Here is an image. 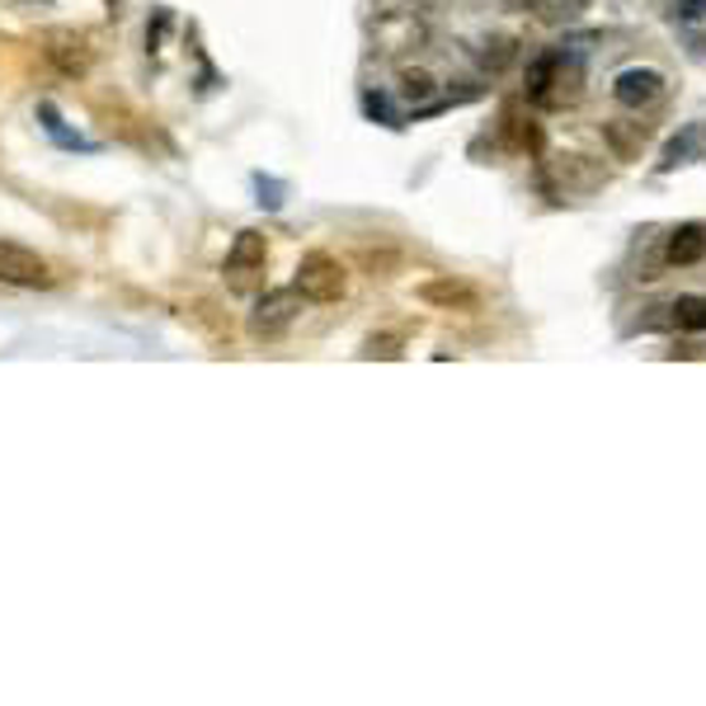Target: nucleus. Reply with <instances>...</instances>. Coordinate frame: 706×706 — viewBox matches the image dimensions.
Returning <instances> with one entry per match:
<instances>
[{"label":"nucleus","mask_w":706,"mask_h":706,"mask_svg":"<svg viewBox=\"0 0 706 706\" xmlns=\"http://www.w3.org/2000/svg\"><path fill=\"white\" fill-rule=\"evenodd\" d=\"M579 90H585V57H579V52L546 47L527 62L523 95H527V104H537V109H570Z\"/></svg>","instance_id":"obj_1"},{"label":"nucleus","mask_w":706,"mask_h":706,"mask_svg":"<svg viewBox=\"0 0 706 706\" xmlns=\"http://www.w3.org/2000/svg\"><path fill=\"white\" fill-rule=\"evenodd\" d=\"M702 122H687V128L674 137V141H668V147H664V161H660V170H674V165H687V161H693V156L702 151Z\"/></svg>","instance_id":"obj_12"},{"label":"nucleus","mask_w":706,"mask_h":706,"mask_svg":"<svg viewBox=\"0 0 706 706\" xmlns=\"http://www.w3.org/2000/svg\"><path fill=\"white\" fill-rule=\"evenodd\" d=\"M415 297L424 307H438V311H475L481 307V292L471 288V282H462V278H429V282H419L415 288Z\"/></svg>","instance_id":"obj_8"},{"label":"nucleus","mask_w":706,"mask_h":706,"mask_svg":"<svg viewBox=\"0 0 706 706\" xmlns=\"http://www.w3.org/2000/svg\"><path fill=\"white\" fill-rule=\"evenodd\" d=\"M0 282L6 288H52V264L29 250V245H14V240H0Z\"/></svg>","instance_id":"obj_5"},{"label":"nucleus","mask_w":706,"mask_h":706,"mask_svg":"<svg viewBox=\"0 0 706 706\" xmlns=\"http://www.w3.org/2000/svg\"><path fill=\"white\" fill-rule=\"evenodd\" d=\"M292 288L302 292V302L330 307V302H340V297L349 292V269H344V264L334 259V255L311 250V255H302V264H297Z\"/></svg>","instance_id":"obj_2"},{"label":"nucleus","mask_w":706,"mask_h":706,"mask_svg":"<svg viewBox=\"0 0 706 706\" xmlns=\"http://www.w3.org/2000/svg\"><path fill=\"white\" fill-rule=\"evenodd\" d=\"M359 353H363V359H400L405 340H400V334H373V340H367Z\"/></svg>","instance_id":"obj_15"},{"label":"nucleus","mask_w":706,"mask_h":706,"mask_svg":"<svg viewBox=\"0 0 706 706\" xmlns=\"http://www.w3.org/2000/svg\"><path fill=\"white\" fill-rule=\"evenodd\" d=\"M579 0H527V10H537L542 20H570Z\"/></svg>","instance_id":"obj_16"},{"label":"nucleus","mask_w":706,"mask_h":706,"mask_svg":"<svg viewBox=\"0 0 706 706\" xmlns=\"http://www.w3.org/2000/svg\"><path fill=\"white\" fill-rule=\"evenodd\" d=\"M664 315H650V330L655 325H668V330H678V334H706V297L702 292H683L674 297L668 307H660Z\"/></svg>","instance_id":"obj_10"},{"label":"nucleus","mask_w":706,"mask_h":706,"mask_svg":"<svg viewBox=\"0 0 706 706\" xmlns=\"http://www.w3.org/2000/svg\"><path fill=\"white\" fill-rule=\"evenodd\" d=\"M706 259V226L687 222V226H674L664 240V264L668 269H693V264Z\"/></svg>","instance_id":"obj_11"},{"label":"nucleus","mask_w":706,"mask_h":706,"mask_svg":"<svg viewBox=\"0 0 706 706\" xmlns=\"http://www.w3.org/2000/svg\"><path fill=\"white\" fill-rule=\"evenodd\" d=\"M264 264H269V240H264V232H240L232 240V250H226V264H222L226 288L250 292L259 282V274H264Z\"/></svg>","instance_id":"obj_3"},{"label":"nucleus","mask_w":706,"mask_h":706,"mask_svg":"<svg viewBox=\"0 0 706 706\" xmlns=\"http://www.w3.org/2000/svg\"><path fill=\"white\" fill-rule=\"evenodd\" d=\"M297 311H302V292L297 288H274V292H264L255 302L245 330H250L255 340H278V334L297 321Z\"/></svg>","instance_id":"obj_4"},{"label":"nucleus","mask_w":706,"mask_h":706,"mask_svg":"<svg viewBox=\"0 0 706 706\" xmlns=\"http://www.w3.org/2000/svg\"><path fill=\"white\" fill-rule=\"evenodd\" d=\"M490 47H494V52H485V66H490V71H500L509 57H514V39H494Z\"/></svg>","instance_id":"obj_17"},{"label":"nucleus","mask_w":706,"mask_h":706,"mask_svg":"<svg viewBox=\"0 0 706 706\" xmlns=\"http://www.w3.org/2000/svg\"><path fill=\"white\" fill-rule=\"evenodd\" d=\"M668 20H674L683 33H697V29L706 24V0H674Z\"/></svg>","instance_id":"obj_13"},{"label":"nucleus","mask_w":706,"mask_h":706,"mask_svg":"<svg viewBox=\"0 0 706 706\" xmlns=\"http://www.w3.org/2000/svg\"><path fill=\"white\" fill-rule=\"evenodd\" d=\"M400 95H405V99H429V95H434V76H429V71L405 66V71H400Z\"/></svg>","instance_id":"obj_14"},{"label":"nucleus","mask_w":706,"mask_h":706,"mask_svg":"<svg viewBox=\"0 0 706 706\" xmlns=\"http://www.w3.org/2000/svg\"><path fill=\"white\" fill-rule=\"evenodd\" d=\"M612 99L622 104V109H650V104H660L664 99V76L660 71H650V66H631L622 71V76L612 81Z\"/></svg>","instance_id":"obj_7"},{"label":"nucleus","mask_w":706,"mask_h":706,"mask_svg":"<svg viewBox=\"0 0 706 706\" xmlns=\"http://www.w3.org/2000/svg\"><path fill=\"white\" fill-rule=\"evenodd\" d=\"M43 57L62 71V76H85L90 71V62H95V47H90V39L85 33H76V29H52L47 39H43Z\"/></svg>","instance_id":"obj_6"},{"label":"nucleus","mask_w":706,"mask_h":706,"mask_svg":"<svg viewBox=\"0 0 706 706\" xmlns=\"http://www.w3.org/2000/svg\"><path fill=\"white\" fill-rule=\"evenodd\" d=\"M650 137H655L650 122H635V118L603 122V147L612 151V161H641V151L650 147Z\"/></svg>","instance_id":"obj_9"}]
</instances>
